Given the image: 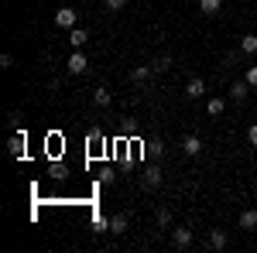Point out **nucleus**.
<instances>
[{"mask_svg":"<svg viewBox=\"0 0 257 253\" xmlns=\"http://www.w3.org/2000/svg\"><path fill=\"white\" fill-rule=\"evenodd\" d=\"M65 69H69V76H82V72L89 69V59L82 55L79 48H72V55H69V62H65Z\"/></svg>","mask_w":257,"mask_h":253,"instance_id":"obj_1","label":"nucleus"},{"mask_svg":"<svg viewBox=\"0 0 257 253\" xmlns=\"http://www.w3.org/2000/svg\"><path fill=\"white\" fill-rule=\"evenodd\" d=\"M24 144H28V137H24V130H14L11 134V140H7V151H11V157H24Z\"/></svg>","mask_w":257,"mask_h":253,"instance_id":"obj_2","label":"nucleus"},{"mask_svg":"<svg viewBox=\"0 0 257 253\" xmlns=\"http://www.w3.org/2000/svg\"><path fill=\"white\" fill-rule=\"evenodd\" d=\"M202 96H206V79L192 76L185 82V99H202Z\"/></svg>","mask_w":257,"mask_h":253,"instance_id":"obj_3","label":"nucleus"},{"mask_svg":"<svg viewBox=\"0 0 257 253\" xmlns=\"http://www.w3.org/2000/svg\"><path fill=\"white\" fill-rule=\"evenodd\" d=\"M226 243H230L226 229H209V236H206V246L209 250H226Z\"/></svg>","mask_w":257,"mask_h":253,"instance_id":"obj_4","label":"nucleus"},{"mask_svg":"<svg viewBox=\"0 0 257 253\" xmlns=\"http://www.w3.org/2000/svg\"><path fill=\"white\" fill-rule=\"evenodd\" d=\"M55 24L65 28V31H72V28H76V11H72V7H59V11H55Z\"/></svg>","mask_w":257,"mask_h":253,"instance_id":"obj_5","label":"nucleus"},{"mask_svg":"<svg viewBox=\"0 0 257 253\" xmlns=\"http://www.w3.org/2000/svg\"><path fill=\"white\" fill-rule=\"evenodd\" d=\"M172 243H175L178 250L192 246V229H189V226H178V229H172Z\"/></svg>","mask_w":257,"mask_h":253,"instance_id":"obj_6","label":"nucleus"},{"mask_svg":"<svg viewBox=\"0 0 257 253\" xmlns=\"http://www.w3.org/2000/svg\"><path fill=\"white\" fill-rule=\"evenodd\" d=\"M237 226L243 229V233H250V229H257V209H243L237 219Z\"/></svg>","mask_w":257,"mask_h":253,"instance_id":"obj_7","label":"nucleus"},{"mask_svg":"<svg viewBox=\"0 0 257 253\" xmlns=\"http://www.w3.org/2000/svg\"><path fill=\"white\" fill-rule=\"evenodd\" d=\"M127 226H131V215L127 212H117V215H110V233H127Z\"/></svg>","mask_w":257,"mask_h":253,"instance_id":"obj_8","label":"nucleus"},{"mask_svg":"<svg viewBox=\"0 0 257 253\" xmlns=\"http://www.w3.org/2000/svg\"><path fill=\"white\" fill-rule=\"evenodd\" d=\"M247 93H250V82H247V79H240V82H233V86H230V99H233V103H243V99H247Z\"/></svg>","mask_w":257,"mask_h":253,"instance_id":"obj_9","label":"nucleus"},{"mask_svg":"<svg viewBox=\"0 0 257 253\" xmlns=\"http://www.w3.org/2000/svg\"><path fill=\"white\" fill-rule=\"evenodd\" d=\"M182 151H185L189 157H196L199 151H202V137H199V134H189L185 140H182Z\"/></svg>","mask_w":257,"mask_h":253,"instance_id":"obj_10","label":"nucleus"},{"mask_svg":"<svg viewBox=\"0 0 257 253\" xmlns=\"http://www.w3.org/2000/svg\"><path fill=\"white\" fill-rule=\"evenodd\" d=\"M141 185H144V188H158V185H161V171H158V168H144Z\"/></svg>","mask_w":257,"mask_h":253,"instance_id":"obj_11","label":"nucleus"},{"mask_svg":"<svg viewBox=\"0 0 257 253\" xmlns=\"http://www.w3.org/2000/svg\"><path fill=\"white\" fill-rule=\"evenodd\" d=\"M223 110H226V99L223 96H209L206 99V113H209V117H219Z\"/></svg>","mask_w":257,"mask_h":253,"instance_id":"obj_12","label":"nucleus"},{"mask_svg":"<svg viewBox=\"0 0 257 253\" xmlns=\"http://www.w3.org/2000/svg\"><path fill=\"white\" fill-rule=\"evenodd\" d=\"M110 89H106V86H99V89H93V106H99V110H106V106H110Z\"/></svg>","mask_w":257,"mask_h":253,"instance_id":"obj_13","label":"nucleus"},{"mask_svg":"<svg viewBox=\"0 0 257 253\" xmlns=\"http://www.w3.org/2000/svg\"><path fill=\"white\" fill-rule=\"evenodd\" d=\"M86 41H89V31H86V28H72V31H69V45H72V48H82Z\"/></svg>","mask_w":257,"mask_h":253,"instance_id":"obj_14","label":"nucleus"},{"mask_svg":"<svg viewBox=\"0 0 257 253\" xmlns=\"http://www.w3.org/2000/svg\"><path fill=\"white\" fill-rule=\"evenodd\" d=\"M151 72H155L151 65H138V69H131V82H138V86H144V82L151 79Z\"/></svg>","mask_w":257,"mask_h":253,"instance_id":"obj_15","label":"nucleus"},{"mask_svg":"<svg viewBox=\"0 0 257 253\" xmlns=\"http://www.w3.org/2000/svg\"><path fill=\"white\" fill-rule=\"evenodd\" d=\"M219 7H223V0H199V11H202L206 18H216Z\"/></svg>","mask_w":257,"mask_h":253,"instance_id":"obj_16","label":"nucleus"},{"mask_svg":"<svg viewBox=\"0 0 257 253\" xmlns=\"http://www.w3.org/2000/svg\"><path fill=\"white\" fill-rule=\"evenodd\" d=\"M240 52L243 55H257V35H243L240 38Z\"/></svg>","mask_w":257,"mask_h":253,"instance_id":"obj_17","label":"nucleus"},{"mask_svg":"<svg viewBox=\"0 0 257 253\" xmlns=\"http://www.w3.org/2000/svg\"><path fill=\"white\" fill-rule=\"evenodd\" d=\"M155 222H158L161 229H168V226H172V212H168V209H158V215H155Z\"/></svg>","mask_w":257,"mask_h":253,"instance_id":"obj_18","label":"nucleus"},{"mask_svg":"<svg viewBox=\"0 0 257 253\" xmlns=\"http://www.w3.org/2000/svg\"><path fill=\"white\" fill-rule=\"evenodd\" d=\"M151 69H155V72H165V69H172V59H168V55H161V59L151 62Z\"/></svg>","mask_w":257,"mask_h":253,"instance_id":"obj_19","label":"nucleus"},{"mask_svg":"<svg viewBox=\"0 0 257 253\" xmlns=\"http://www.w3.org/2000/svg\"><path fill=\"white\" fill-rule=\"evenodd\" d=\"M21 120H24V117H21L18 110H11V113H7V127H11V130H18V127H21Z\"/></svg>","mask_w":257,"mask_h":253,"instance_id":"obj_20","label":"nucleus"},{"mask_svg":"<svg viewBox=\"0 0 257 253\" xmlns=\"http://www.w3.org/2000/svg\"><path fill=\"white\" fill-rule=\"evenodd\" d=\"M93 226H96V233H110V219H106V215H96Z\"/></svg>","mask_w":257,"mask_h":253,"instance_id":"obj_21","label":"nucleus"},{"mask_svg":"<svg viewBox=\"0 0 257 253\" xmlns=\"http://www.w3.org/2000/svg\"><path fill=\"white\" fill-rule=\"evenodd\" d=\"M103 7H106V11H123L127 0H103Z\"/></svg>","mask_w":257,"mask_h":253,"instance_id":"obj_22","label":"nucleus"},{"mask_svg":"<svg viewBox=\"0 0 257 253\" xmlns=\"http://www.w3.org/2000/svg\"><path fill=\"white\" fill-rule=\"evenodd\" d=\"M48 171H52V178H55V181H62V178H65V168H62V164H52Z\"/></svg>","mask_w":257,"mask_h":253,"instance_id":"obj_23","label":"nucleus"},{"mask_svg":"<svg viewBox=\"0 0 257 253\" xmlns=\"http://www.w3.org/2000/svg\"><path fill=\"white\" fill-rule=\"evenodd\" d=\"M247 144L257 147V123H254V127H247Z\"/></svg>","mask_w":257,"mask_h":253,"instance_id":"obj_24","label":"nucleus"},{"mask_svg":"<svg viewBox=\"0 0 257 253\" xmlns=\"http://www.w3.org/2000/svg\"><path fill=\"white\" fill-rule=\"evenodd\" d=\"M161 151H165V144H161V140H155V144H148V154H161Z\"/></svg>","mask_w":257,"mask_h":253,"instance_id":"obj_25","label":"nucleus"},{"mask_svg":"<svg viewBox=\"0 0 257 253\" xmlns=\"http://www.w3.org/2000/svg\"><path fill=\"white\" fill-rule=\"evenodd\" d=\"M99 178H103V185H110L117 175H113V168H103V175H99Z\"/></svg>","mask_w":257,"mask_h":253,"instance_id":"obj_26","label":"nucleus"},{"mask_svg":"<svg viewBox=\"0 0 257 253\" xmlns=\"http://www.w3.org/2000/svg\"><path fill=\"white\" fill-rule=\"evenodd\" d=\"M247 82H250V86H257V65H250V69H247Z\"/></svg>","mask_w":257,"mask_h":253,"instance_id":"obj_27","label":"nucleus"},{"mask_svg":"<svg viewBox=\"0 0 257 253\" xmlns=\"http://www.w3.org/2000/svg\"><path fill=\"white\" fill-rule=\"evenodd\" d=\"M14 65V55H0V69H11Z\"/></svg>","mask_w":257,"mask_h":253,"instance_id":"obj_28","label":"nucleus"}]
</instances>
